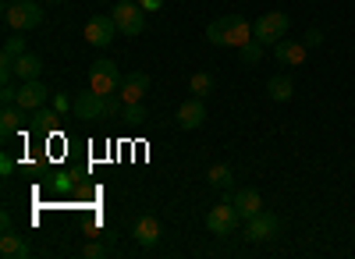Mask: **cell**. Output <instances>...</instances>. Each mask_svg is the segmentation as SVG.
I'll list each match as a JSON object with an SVG mask.
<instances>
[{"label": "cell", "instance_id": "7402d4cb", "mask_svg": "<svg viewBox=\"0 0 355 259\" xmlns=\"http://www.w3.org/2000/svg\"><path fill=\"white\" fill-rule=\"evenodd\" d=\"M189 89H192V96L206 100V96L214 93V75H210V71H196V75L189 78Z\"/></svg>", "mask_w": 355, "mask_h": 259}, {"label": "cell", "instance_id": "7c38bea8", "mask_svg": "<svg viewBox=\"0 0 355 259\" xmlns=\"http://www.w3.org/2000/svg\"><path fill=\"white\" fill-rule=\"evenodd\" d=\"M146 93H150V75L146 71H132L121 78V89H117V96H121L125 103H142Z\"/></svg>", "mask_w": 355, "mask_h": 259}, {"label": "cell", "instance_id": "7a4b0ae2", "mask_svg": "<svg viewBox=\"0 0 355 259\" xmlns=\"http://www.w3.org/2000/svg\"><path fill=\"white\" fill-rule=\"evenodd\" d=\"M288 25H291V18H288L284 11H266V15H259V18L252 21V36H256L263 46H274V43H281V39L288 36Z\"/></svg>", "mask_w": 355, "mask_h": 259}, {"label": "cell", "instance_id": "5bb4252c", "mask_svg": "<svg viewBox=\"0 0 355 259\" xmlns=\"http://www.w3.org/2000/svg\"><path fill=\"white\" fill-rule=\"evenodd\" d=\"M306 43H288V39H281V43H274V57H277V64H284V68H299V64H306Z\"/></svg>", "mask_w": 355, "mask_h": 259}, {"label": "cell", "instance_id": "30bf717a", "mask_svg": "<svg viewBox=\"0 0 355 259\" xmlns=\"http://www.w3.org/2000/svg\"><path fill=\"white\" fill-rule=\"evenodd\" d=\"M174 121H178V128H182V132H196V128H202V121H206V107H202V100H199V96L185 100L182 107H178Z\"/></svg>", "mask_w": 355, "mask_h": 259}, {"label": "cell", "instance_id": "603a6c76", "mask_svg": "<svg viewBox=\"0 0 355 259\" xmlns=\"http://www.w3.org/2000/svg\"><path fill=\"white\" fill-rule=\"evenodd\" d=\"M239 57H242V64H259L263 61V43L259 39H249L245 46H239Z\"/></svg>", "mask_w": 355, "mask_h": 259}, {"label": "cell", "instance_id": "4fadbf2b", "mask_svg": "<svg viewBox=\"0 0 355 259\" xmlns=\"http://www.w3.org/2000/svg\"><path fill=\"white\" fill-rule=\"evenodd\" d=\"M46 85L40 82V78H33V82H21L18 85V107L21 110H40L43 103H46Z\"/></svg>", "mask_w": 355, "mask_h": 259}, {"label": "cell", "instance_id": "9a60e30c", "mask_svg": "<svg viewBox=\"0 0 355 259\" xmlns=\"http://www.w3.org/2000/svg\"><path fill=\"white\" fill-rule=\"evenodd\" d=\"M25 128V110L18 103H8V107H0V139H11Z\"/></svg>", "mask_w": 355, "mask_h": 259}, {"label": "cell", "instance_id": "ba28073f", "mask_svg": "<svg viewBox=\"0 0 355 259\" xmlns=\"http://www.w3.org/2000/svg\"><path fill=\"white\" fill-rule=\"evenodd\" d=\"M75 118L78 121H103L107 118V96H100L96 89H85L75 96Z\"/></svg>", "mask_w": 355, "mask_h": 259}, {"label": "cell", "instance_id": "4dcf8cb0", "mask_svg": "<svg viewBox=\"0 0 355 259\" xmlns=\"http://www.w3.org/2000/svg\"><path fill=\"white\" fill-rule=\"evenodd\" d=\"M50 4H64V0H50Z\"/></svg>", "mask_w": 355, "mask_h": 259}, {"label": "cell", "instance_id": "4316f807", "mask_svg": "<svg viewBox=\"0 0 355 259\" xmlns=\"http://www.w3.org/2000/svg\"><path fill=\"white\" fill-rule=\"evenodd\" d=\"M302 43H306V46H320V43H323V33H320V28H309Z\"/></svg>", "mask_w": 355, "mask_h": 259}, {"label": "cell", "instance_id": "484cf974", "mask_svg": "<svg viewBox=\"0 0 355 259\" xmlns=\"http://www.w3.org/2000/svg\"><path fill=\"white\" fill-rule=\"evenodd\" d=\"M82 256H85V259H100V256H107V245L93 242V245H85V249H82Z\"/></svg>", "mask_w": 355, "mask_h": 259}, {"label": "cell", "instance_id": "2e32d148", "mask_svg": "<svg viewBox=\"0 0 355 259\" xmlns=\"http://www.w3.org/2000/svg\"><path fill=\"white\" fill-rule=\"evenodd\" d=\"M231 203H234V210L242 213V220H249V217H256L263 210V195L256 188H239V192L231 195Z\"/></svg>", "mask_w": 355, "mask_h": 259}, {"label": "cell", "instance_id": "5b68a950", "mask_svg": "<svg viewBox=\"0 0 355 259\" xmlns=\"http://www.w3.org/2000/svg\"><path fill=\"white\" fill-rule=\"evenodd\" d=\"M89 89H96L100 96H110L121 89V75H117V64L114 61H93V68H89Z\"/></svg>", "mask_w": 355, "mask_h": 259}, {"label": "cell", "instance_id": "d4e9b609", "mask_svg": "<svg viewBox=\"0 0 355 259\" xmlns=\"http://www.w3.org/2000/svg\"><path fill=\"white\" fill-rule=\"evenodd\" d=\"M53 110H61V114H64V110H75V100L64 96V93H57V96H53Z\"/></svg>", "mask_w": 355, "mask_h": 259}, {"label": "cell", "instance_id": "d6986e66", "mask_svg": "<svg viewBox=\"0 0 355 259\" xmlns=\"http://www.w3.org/2000/svg\"><path fill=\"white\" fill-rule=\"evenodd\" d=\"M266 96L277 100V103H288V100L295 96V82H291L288 75H274L270 82H266Z\"/></svg>", "mask_w": 355, "mask_h": 259}, {"label": "cell", "instance_id": "f546056e", "mask_svg": "<svg viewBox=\"0 0 355 259\" xmlns=\"http://www.w3.org/2000/svg\"><path fill=\"white\" fill-rule=\"evenodd\" d=\"M0 231H4V235L11 231V213H4V217H0Z\"/></svg>", "mask_w": 355, "mask_h": 259}, {"label": "cell", "instance_id": "e0dca14e", "mask_svg": "<svg viewBox=\"0 0 355 259\" xmlns=\"http://www.w3.org/2000/svg\"><path fill=\"white\" fill-rule=\"evenodd\" d=\"M40 75H43V57L25 50L18 61H15V78H18V82H33V78H40Z\"/></svg>", "mask_w": 355, "mask_h": 259}, {"label": "cell", "instance_id": "9c48e42d", "mask_svg": "<svg viewBox=\"0 0 355 259\" xmlns=\"http://www.w3.org/2000/svg\"><path fill=\"white\" fill-rule=\"evenodd\" d=\"M277 231H281V220H277V213H256V217H249V242H274L277 238Z\"/></svg>", "mask_w": 355, "mask_h": 259}, {"label": "cell", "instance_id": "277c9868", "mask_svg": "<svg viewBox=\"0 0 355 259\" xmlns=\"http://www.w3.org/2000/svg\"><path fill=\"white\" fill-rule=\"evenodd\" d=\"M114 21H117V33L121 36H128V39H135L139 33H142V25H146V11H142V4H132V0H117L114 4Z\"/></svg>", "mask_w": 355, "mask_h": 259}, {"label": "cell", "instance_id": "8992f818", "mask_svg": "<svg viewBox=\"0 0 355 259\" xmlns=\"http://www.w3.org/2000/svg\"><path fill=\"white\" fill-rule=\"evenodd\" d=\"M239 220H242V213L234 210V203L231 199H220V203L214 206V210H206V227H210L214 235H231L234 227H239Z\"/></svg>", "mask_w": 355, "mask_h": 259}, {"label": "cell", "instance_id": "8fae6325", "mask_svg": "<svg viewBox=\"0 0 355 259\" xmlns=\"http://www.w3.org/2000/svg\"><path fill=\"white\" fill-rule=\"evenodd\" d=\"M132 235H135V242H139L142 249H157V245H160V220H157L153 213H142V217H135V224H132Z\"/></svg>", "mask_w": 355, "mask_h": 259}, {"label": "cell", "instance_id": "f1b7e54d", "mask_svg": "<svg viewBox=\"0 0 355 259\" xmlns=\"http://www.w3.org/2000/svg\"><path fill=\"white\" fill-rule=\"evenodd\" d=\"M139 4H142V11H157L164 0H139Z\"/></svg>", "mask_w": 355, "mask_h": 259}, {"label": "cell", "instance_id": "52a82bcc", "mask_svg": "<svg viewBox=\"0 0 355 259\" xmlns=\"http://www.w3.org/2000/svg\"><path fill=\"white\" fill-rule=\"evenodd\" d=\"M117 36V21L114 15H93L85 21V43L89 46H110Z\"/></svg>", "mask_w": 355, "mask_h": 259}, {"label": "cell", "instance_id": "83f0119b", "mask_svg": "<svg viewBox=\"0 0 355 259\" xmlns=\"http://www.w3.org/2000/svg\"><path fill=\"white\" fill-rule=\"evenodd\" d=\"M11 170H15V160H11L8 153H0V175H4V178H8V175H11Z\"/></svg>", "mask_w": 355, "mask_h": 259}, {"label": "cell", "instance_id": "1f68e13d", "mask_svg": "<svg viewBox=\"0 0 355 259\" xmlns=\"http://www.w3.org/2000/svg\"><path fill=\"white\" fill-rule=\"evenodd\" d=\"M8 4H15V0H8Z\"/></svg>", "mask_w": 355, "mask_h": 259}, {"label": "cell", "instance_id": "ffe728a7", "mask_svg": "<svg viewBox=\"0 0 355 259\" xmlns=\"http://www.w3.org/2000/svg\"><path fill=\"white\" fill-rule=\"evenodd\" d=\"M0 256H4V259H25L28 256V245L15 231H8L4 238H0Z\"/></svg>", "mask_w": 355, "mask_h": 259}, {"label": "cell", "instance_id": "3957f363", "mask_svg": "<svg viewBox=\"0 0 355 259\" xmlns=\"http://www.w3.org/2000/svg\"><path fill=\"white\" fill-rule=\"evenodd\" d=\"M4 21H8V28H15V33H28V28H36L43 21V8L36 4V0H15V4L4 8Z\"/></svg>", "mask_w": 355, "mask_h": 259}, {"label": "cell", "instance_id": "cb8c5ba5", "mask_svg": "<svg viewBox=\"0 0 355 259\" xmlns=\"http://www.w3.org/2000/svg\"><path fill=\"white\" fill-rule=\"evenodd\" d=\"M121 118H125V125H128V128H139V125L146 121V107H142V103H125Z\"/></svg>", "mask_w": 355, "mask_h": 259}, {"label": "cell", "instance_id": "ac0fdd59", "mask_svg": "<svg viewBox=\"0 0 355 259\" xmlns=\"http://www.w3.org/2000/svg\"><path fill=\"white\" fill-rule=\"evenodd\" d=\"M28 128L40 132V135H53L57 128H61V110H50V107L33 110V121H28Z\"/></svg>", "mask_w": 355, "mask_h": 259}, {"label": "cell", "instance_id": "44dd1931", "mask_svg": "<svg viewBox=\"0 0 355 259\" xmlns=\"http://www.w3.org/2000/svg\"><path fill=\"white\" fill-rule=\"evenodd\" d=\"M206 181H210V188H231L234 185V175H231V167L227 163H214L210 170H206Z\"/></svg>", "mask_w": 355, "mask_h": 259}, {"label": "cell", "instance_id": "6da1fadb", "mask_svg": "<svg viewBox=\"0 0 355 259\" xmlns=\"http://www.w3.org/2000/svg\"><path fill=\"white\" fill-rule=\"evenodd\" d=\"M206 39H210L214 46H234V50H239V46H245L256 36H252L249 18H242V15H220L217 21L206 25Z\"/></svg>", "mask_w": 355, "mask_h": 259}]
</instances>
